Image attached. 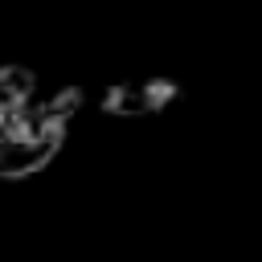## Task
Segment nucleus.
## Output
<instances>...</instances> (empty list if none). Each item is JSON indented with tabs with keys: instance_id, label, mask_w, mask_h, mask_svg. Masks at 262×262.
<instances>
[{
	"instance_id": "nucleus-1",
	"label": "nucleus",
	"mask_w": 262,
	"mask_h": 262,
	"mask_svg": "<svg viewBox=\"0 0 262 262\" xmlns=\"http://www.w3.org/2000/svg\"><path fill=\"white\" fill-rule=\"evenodd\" d=\"M82 86H66L33 102L12 127L0 131V180H25L41 172L66 143L74 115L82 111Z\"/></svg>"
},
{
	"instance_id": "nucleus-2",
	"label": "nucleus",
	"mask_w": 262,
	"mask_h": 262,
	"mask_svg": "<svg viewBox=\"0 0 262 262\" xmlns=\"http://www.w3.org/2000/svg\"><path fill=\"white\" fill-rule=\"evenodd\" d=\"M176 98H180V82L176 78H139V82L106 86L98 106L111 119H151V115L168 111Z\"/></svg>"
},
{
	"instance_id": "nucleus-3",
	"label": "nucleus",
	"mask_w": 262,
	"mask_h": 262,
	"mask_svg": "<svg viewBox=\"0 0 262 262\" xmlns=\"http://www.w3.org/2000/svg\"><path fill=\"white\" fill-rule=\"evenodd\" d=\"M37 94V74L25 66H0V131L12 127Z\"/></svg>"
}]
</instances>
